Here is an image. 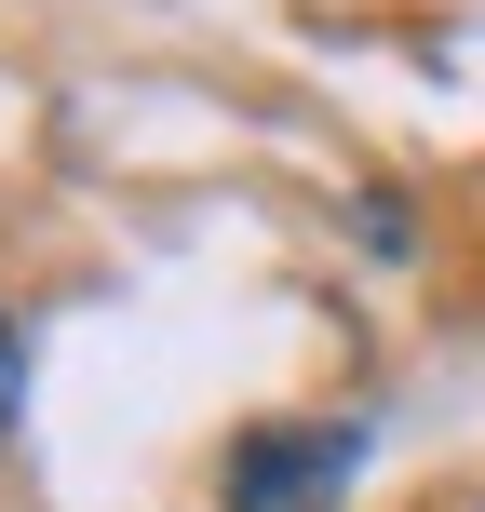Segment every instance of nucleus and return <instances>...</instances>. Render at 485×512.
I'll return each instance as SVG.
<instances>
[{
  "label": "nucleus",
  "instance_id": "nucleus-1",
  "mask_svg": "<svg viewBox=\"0 0 485 512\" xmlns=\"http://www.w3.org/2000/svg\"><path fill=\"white\" fill-rule=\"evenodd\" d=\"M351 472H364V432H351V418H297V432H256L243 459H230V512H324Z\"/></svg>",
  "mask_w": 485,
  "mask_h": 512
},
{
  "label": "nucleus",
  "instance_id": "nucleus-2",
  "mask_svg": "<svg viewBox=\"0 0 485 512\" xmlns=\"http://www.w3.org/2000/svg\"><path fill=\"white\" fill-rule=\"evenodd\" d=\"M0 445H14V324H0Z\"/></svg>",
  "mask_w": 485,
  "mask_h": 512
}]
</instances>
